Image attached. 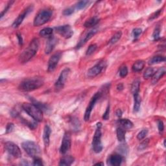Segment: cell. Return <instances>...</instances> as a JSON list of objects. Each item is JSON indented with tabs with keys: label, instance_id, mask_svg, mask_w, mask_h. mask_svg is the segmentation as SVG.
Returning <instances> with one entry per match:
<instances>
[{
	"label": "cell",
	"instance_id": "cell-1",
	"mask_svg": "<svg viewBox=\"0 0 166 166\" xmlns=\"http://www.w3.org/2000/svg\"><path fill=\"white\" fill-rule=\"evenodd\" d=\"M39 48V40L38 38H34L30 42L27 47L19 55V61L24 64L30 61L36 55Z\"/></svg>",
	"mask_w": 166,
	"mask_h": 166
},
{
	"label": "cell",
	"instance_id": "cell-2",
	"mask_svg": "<svg viewBox=\"0 0 166 166\" xmlns=\"http://www.w3.org/2000/svg\"><path fill=\"white\" fill-rule=\"evenodd\" d=\"M43 85V80L40 77H33L22 81L18 86V89L23 92H31L38 89Z\"/></svg>",
	"mask_w": 166,
	"mask_h": 166
},
{
	"label": "cell",
	"instance_id": "cell-3",
	"mask_svg": "<svg viewBox=\"0 0 166 166\" xmlns=\"http://www.w3.org/2000/svg\"><path fill=\"white\" fill-rule=\"evenodd\" d=\"M23 110L30 116L36 122H40L43 119V111L33 103L25 102L22 106Z\"/></svg>",
	"mask_w": 166,
	"mask_h": 166
},
{
	"label": "cell",
	"instance_id": "cell-4",
	"mask_svg": "<svg viewBox=\"0 0 166 166\" xmlns=\"http://www.w3.org/2000/svg\"><path fill=\"white\" fill-rule=\"evenodd\" d=\"M53 14V11L50 9L42 10L39 12L34 19L33 25L36 27L41 26L47 23L51 19Z\"/></svg>",
	"mask_w": 166,
	"mask_h": 166
},
{
	"label": "cell",
	"instance_id": "cell-5",
	"mask_svg": "<svg viewBox=\"0 0 166 166\" xmlns=\"http://www.w3.org/2000/svg\"><path fill=\"white\" fill-rule=\"evenodd\" d=\"M101 123H97V128L92 140V147L95 153H99L102 150V145L101 143Z\"/></svg>",
	"mask_w": 166,
	"mask_h": 166
},
{
	"label": "cell",
	"instance_id": "cell-6",
	"mask_svg": "<svg viewBox=\"0 0 166 166\" xmlns=\"http://www.w3.org/2000/svg\"><path fill=\"white\" fill-rule=\"evenodd\" d=\"M22 147L27 154L32 158H35L40 153V149L38 145L32 141H24L22 144Z\"/></svg>",
	"mask_w": 166,
	"mask_h": 166
},
{
	"label": "cell",
	"instance_id": "cell-7",
	"mask_svg": "<svg viewBox=\"0 0 166 166\" xmlns=\"http://www.w3.org/2000/svg\"><path fill=\"white\" fill-rule=\"evenodd\" d=\"M101 95H102V92H98L95 93V94L94 95V96L92 97V99L89 102V105H88V106H87V108L85 111V113L84 119L85 121H89L92 109H94L96 102L101 98Z\"/></svg>",
	"mask_w": 166,
	"mask_h": 166
},
{
	"label": "cell",
	"instance_id": "cell-8",
	"mask_svg": "<svg viewBox=\"0 0 166 166\" xmlns=\"http://www.w3.org/2000/svg\"><path fill=\"white\" fill-rule=\"evenodd\" d=\"M70 73V70L67 67L64 68V69L61 71L59 77H58V79H57L55 84V90L57 91H59L60 90L62 89L63 88H64L65 82L67 79V77L69 75Z\"/></svg>",
	"mask_w": 166,
	"mask_h": 166
},
{
	"label": "cell",
	"instance_id": "cell-9",
	"mask_svg": "<svg viewBox=\"0 0 166 166\" xmlns=\"http://www.w3.org/2000/svg\"><path fill=\"white\" fill-rule=\"evenodd\" d=\"M5 148L7 152L12 155L13 157L18 158H20L22 156V152L21 150L19 149L18 146L11 141H7L5 144Z\"/></svg>",
	"mask_w": 166,
	"mask_h": 166
},
{
	"label": "cell",
	"instance_id": "cell-10",
	"mask_svg": "<svg viewBox=\"0 0 166 166\" xmlns=\"http://www.w3.org/2000/svg\"><path fill=\"white\" fill-rule=\"evenodd\" d=\"M105 67L106 63L105 62H99L95 66L90 68L87 72V76L90 78H94L100 74Z\"/></svg>",
	"mask_w": 166,
	"mask_h": 166
},
{
	"label": "cell",
	"instance_id": "cell-11",
	"mask_svg": "<svg viewBox=\"0 0 166 166\" xmlns=\"http://www.w3.org/2000/svg\"><path fill=\"white\" fill-rule=\"evenodd\" d=\"M71 134L70 133H66L64 135V137L62 138V141L60 148V152L62 154H65L67 153L68 150H70L71 147Z\"/></svg>",
	"mask_w": 166,
	"mask_h": 166
},
{
	"label": "cell",
	"instance_id": "cell-12",
	"mask_svg": "<svg viewBox=\"0 0 166 166\" xmlns=\"http://www.w3.org/2000/svg\"><path fill=\"white\" fill-rule=\"evenodd\" d=\"M57 33L64 38L67 39L71 38L74 35V31L70 25H64L61 26L56 27L55 28Z\"/></svg>",
	"mask_w": 166,
	"mask_h": 166
},
{
	"label": "cell",
	"instance_id": "cell-13",
	"mask_svg": "<svg viewBox=\"0 0 166 166\" xmlns=\"http://www.w3.org/2000/svg\"><path fill=\"white\" fill-rule=\"evenodd\" d=\"M61 56H62V53L58 51L55 53V54H53L51 57L50 60H49L48 66H47V71L49 72H52L55 70L58 63L61 59Z\"/></svg>",
	"mask_w": 166,
	"mask_h": 166
},
{
	"label": "cell",
	"instance_id": "cell-14",
	"mask_svg": "<svg viewBox=\"0 0 166 166\" xmlns=\"http://www.w3.org/2000/svg\"><path fill=\"white\" fill-rule=\"evenodd\" d=\"M33 6H29L28 7L26 10H24V11L19 14L18 17L15 19V21L12 23V27L13 28H17L22 23L23 19L27 16V14H29L31 12L33 11Z\"/></svg>",
	"mask_w": 166,
	"mask_h": 166
},
{
	"label": "cell",
	"instance_id": "cell-15",
	"mask_svg": "<svg viewBox=\"0 0 166 166\" xmlns=\"http://www.w3.org/2000/svg\"><path fill=\"white\" fill-rule=\"evenodd\" d=\"M98 32V29L97 28H94V29H92V30L90 31H89L88 33L86 35L83 37L81 40L79 42V43H77V49H79L81 48L82 46H84L85 43L88 41L90 40V39L94 36L95 34Z\"/></svg>",
	"mask_w": 166,
	"mask_h": 166
},
{
	"label": "cell",
	"instance_id": "cell-16",
	"mask_svg": "<svg viewBox=\"0 0 166 166\" xmlns=\"http://www.w3.org/2000/svg\"><path fill=\"white\" fill-rule=\"evenodd\" d=\"M123 158L119 154L110 155L107 159V164L112 166H119L121 164Z\"/></svg>",
	"mask_w": 166,
	"mask_h": 166
},
{
	"label": "cell",
	"instance_id": "cell-17",
	"mask_svg": "<svg viewBox=\"0 0 166 166\" xmlns=\"http://www.w3.org/2000/svg\"><path fill=\"white\" fill-rule=\"evenodd\" d=\"M57 43V40L53 36L48 38V40L46 43V48H45V53L46 54H50V53L53 50Z\"/></svg>",
	"mask_w": 166,
	"mask_h": 166
},
{
	"label": "cell",
	"instance_id": "cell-18",
	"mask_svg": "<svg viewBox=\"0 0 166 166\" xmlns=\"http://www.w3.org/2000/svg\"><path fill=\"white\" fill-rule=\"evenodd\" d=\"M51 133V128L48 125H46L43 129V140L46 147H47L50 145V138Z\"/></svg>",
	"mask_w": 166,
	"mask_h": 166
},
{
	"label": "cell",
	"instance_id": "cell-19",
	"mask_svg": "<svg viewBox=\"0 0 166 166\" xmlns=\"http://www.w3.org/2000/svg\"><path fill=\"white\" fill-rule=\"evenodd\" d=\"M165 74V67H160L159 69L154 72V74L152 77L153 84H156L157 82L162 78Z\"/></svg>",
	"mask_w": 166,
	"mask_h": 166
},
{
	"label": "cell",
	"instance_id": "cell-20",
	"mask_svg": "<svg viewBox=\"0 0 166 166\" xmlns=\"http://www.w3.org/2000/svg\"><path fill=\"white\" fill-rule=\"evenodd\" d=\"M74 162V158L71 157V156H64L63 157L59 162L58 165H66L69 166L71 165Z\"/></svg>",
	"mask_w": 166,
	"mask_h": 166
},
{
	"label": "cell",
	"instance_id": "cell-21",
	"mask_svg": "<svg viewBox=\"0 0 166 166\" xmlns=\"http://www.w3.org/2000/svg\"><path fill=\"white\" fill-rule=\"evenodd\" d=\"M99 20H100V19L99 18H97L96 16L92 17V18H90L89 19H88L87 21H86V22L84 24V26L86 28H90V27H95V26L97 25V23L99 22Z\"/></svg>",
	"mask_w": 166,
	"mask_h": 166
},
{
	"label": "cell",
	"instance_id": "cell-22",
	"mask_svg": "<svg viewBox=\"0 0 166 166\" xmlns=\"http://www.w3.org/2000/svg\"><path fill=\"white\" fill-rule=\"evenodd\" d=\"M119 123L124 129H130L133 127V122L128 119H119Z\"/></svg>",
	"mask_w": 166,
	"mask_h": 166
},
{
	"label": "cell",
	"instance_id": "cell-23",
	"mask_svg": "<svg viewBox=\"0 0 166 166\" xmlns=\"http://www.w3.org/2000/svg\"><path fill=\"white\" fill-rule=\"evenodd\" d=\"M141 97L138 94H136L134 95V112H138L141 107Z\"/></svg>",
	"mask_w": 166,
	"mask_h": 166
},
{
	"label": "cell",
	"instance_id": "cell-24",
	"mask_svg": "<svg viewBox=\"0 0 166 166\" xmlns=\"http://www.w3.org/2000/svg\"><path fill=\"white\" fill-rule=\"evenodd\" d=\"M145 66V62L143 61H138L134 63V64L132 67L133 71L134 72H139L141 71L144 69Z\"/></svg>",
	"mask_w": 166,
	"mask_h": 166
},
{
	"label": "cell",
	"instance_id": "cell-25",
	"mask_svg": "<svg viewBox=\"0 0 166 166\" xmlns=\"http://www.w3.org/2000/svg\"><path fill=\"white\" fill-rule=\"evenodd\" d=\"M125 130L123 127H118L116 130L117 138L119 142H124L125 140Z\"/></svg>",
	"mask_w": 166,
	"mask_h": 166
},
{
	"label": "cell",
	"instance_id": "cell-26",
	"mask_svg": "<svg viewBox=\"0 0 166 166\" xmlns=\"http://www.w3.org/2000/svg\"><path fill=\"white\" fill-rule=\"evenodd\" d=\"M53 29L51 27H46L40 31V35L44 38H50L53 36Z\"/></svg>",
	"mask_w": 166,
	"mask_h": 166
},
{
	"label": "cell",
	"instance_id": "cell-27",
	"mask_svg": "<svg viewBox=\"0 0 166 166\" xmlns=\"http://www.w3.org/2000/svg\"><path fill=\"white\" fill-rule=\"evenodd\" d=\"M140 82L139 80H135L131 86V92L134 95L138 94L140 92Z\"/></svg>",
	"mask_w": 166,
	"mask_h": 166
},
{
	"label": "cell",
	"instance_id": "cell-28",
	"mask_svg": "<svg viewBox=\"0 0 166 166\" xmlns=\"http://www.w3.org/2000/svg\"><path fill=\"white\" fill-rule=\"evenodd\" d=\"M165 61V58L164 57L158 55V56H155L151 58V59L149 61V64L153 65V64H158V63H160Z\"/></svg>",
	"mask_w": 166,
	"mask_h": 166
},
{
	"label": "cell",
	"instance_id": "cell-29",
	"mask_svg": "<svg viewBox=\"0 0 166 166\" xmlns=\"http://www.w3.org/2000/svg\"><path fill=\"white\" fill-rule=\"evenodd\" d=\"M155 72V70L153 67H147V69L145 70L144 74V78L145 79H149L150 78H152Z\"/></svg>",
	"mask_w": 166,
	"mask_h": 166
},
{
	"label": "cell",
	"instance_id": "cell-30",
	"mask_svg": "<svg viewBox=\"0 0 166 166\" xmlns=\"http://www.w3.org/2000/svg\"><path fill=\"white\" fill-rule=\"evenodd\" d=\"M121 36H122V32L121 31L117 32L110 40V41H109L110 44H114V43L118 42L119 39L121 38Z\"/></svg>",
	"mask_w": 166,
	"mask_h": 166
},
{
	"label": "cell",
	"instance_id": "cell-31",
	"mask_svg": "<svg viewBox=\"0 0 166 166\" xmlns=\"http://www.w3.org/2000/svg\"><path fill=\"white\" fill-rule=\"evenodd\" d=\"M97 46L96 44H95V43H94V44H91L88 48L86 50V55L87 56H89V55H92L93 53H94L95 50H97Z\"/></svg>",
	"mask_w": 166,
	"mask_h": 166
},
{
	"label": "cell",
	"instance_id": "cell-32",
	"mask_svg": "<svg viewBox=\"0 0 166 166\" xmlns=\"http://www.w3.org/2000/svg\"><path fill=\"white\" fill-rule=\"evenodd\" d=\"M148 134V130L147 129H143L142 130H141L140 133L137 135V138L139 140H142L144 139L146 136Z\"/></svg>",
	"mask_w": 166,
	"mask_h": 166
},
{
	"label": "cell",
	"instance_id": "cell-33",
	"mask_svg": "<svg viewBox=\"0 0 166 166\" xmlns=\"http://www.w3.org/2000/svg\"><path fill=\"white\" fill-rule=\"evenodd\" d=\"M149 143V139L145 140L144 141H143L142 142H141L140 144V145L138 146V150H143L145 149L147 147Z\"/></svg>",
	"mask_w": 166,
	"mask_h": 166
},
{
	"label": "cell",
	"instance_id": "cell-34",
	"mask_svg": "<svg viewBox=\"0 0 166 166\" xmlns=\"http://www.w3.org/2000/svg\"><path fill=\"white\" fill-rule=\"evenodd\" d=\"M88 3H89L88 1H80L76 4V8L78 10L83 9L87 6V5Z\"/></svg>",
	"mask_w": 166,
	"mask_h": 166
},
{
	"label": "cell",
	"instance_id": "cell-35",
	"mask_svg": "<svg viewBox=\"0 0 166 166\" xmlns=\"http://www.w3.org/2000/svg\"><path fill=\"white\" fill-rule=\"evenodd\" d=\"M128 74V68L126 66H121L119 70V75L121 77H125Z\"/></svg>",
	"mask_w": 166,
	"mask_h": 166
},
{
	"label": "cell",
	"instance_id": "cell-36",
	"mask_svg": "<svg viewBox=\"0 0 166 166\" xmlns=\"http://www.w3.org/2000/svg\"><path fill=\"white\" fill-rule=\"evenodd\" d=\"M163 9H159L157 11H156L155 12H154L153 14H152L150 15V18H149V20H153V19L157 18L158 17H159V16L161 14V13L162 12Z\"/></svg>",
	"mask_w": 166,
	"mask_h": 166
},
{
	"label": "cell",
	"instance_id": "cell-37",
	"mask_svg": "<svg viewBox=\"0 0 166 166\" xmlns=\"http://www.w3.org/2000/svg\"><path fill=\"white\" fill-rule=\"evenodd\" d=\"M13 3H14L13 1H12V2H9L8 3V4L7 5V6L5 7V8L4 9L3 11L2 12V13H1V16H0V18H1V19L3 17V16L5 15V14L7 13V12L9 11V9H10V7H11L12 4Z\"/></svg>",
	"mask_w": 166,
	"mask_h": 166
},
{
	"label": "cell",
	"instance_id": "cell-38",
	"mask_svg": "<svg viewBox=\"0 0 166 166\" xmlns=\"http://www.w3.org/2000/svg\"><path fill=\"white\" fill-rule=\"evenodd\" d=\"M160 29L159 27H157L154 29V31L153 32V36L155 40H157L160 38Z\"/></svg>",
	"mask_w": 166,
	"mask_h": 166
},
{
	"label": "cell",
	"instance_id": "cell-39",
	"mask_svg": "<svg viewBox=\"0 0 166 166\" xmlns=\"http://www.w3.org/2000/svg\"><path fill=\"white\" fill-rule=\"evenodd\" d=\"M141 33H142V29H140V28H136L134 29L133 31V36L135 38H137Z\"/></svg>",
	"mask_w": 166,
	"mask_h": 166
},
{
	"label": "cell",
	"instance_id": "cell-40",
	"mask_svg": "<svg viewBox=\"0 0 166 166\" xmlns=\"http://www.w3.org/2000/svg\"><path fill=\"white\" fill-rule=\"evenodd\" d=\"M74 12V9L71 7H70L65 9L64 11H63V14H64V16H70Z\"/></svg>",
	"mask_w": 166,
	"mask_h": 166
},
{
	"label": "cell",
	"instance_id": "cell-41",
	"mask_svg": "<svg viewBox=\"0 0 166 166\" xmlns=\"http://www.w3.org/2000/svg\"><path fill=\"white\" fill-rule=\"evenodd\" d=\"M110 116V105H109L106 109V111L102 116V119L104 120H108Z\"/></svg>",
	"mask_w": 166,
	"mask_h": 166
},
{
	"label": "cell",
	"instance_id": "cell-42",
	"mask_svg": "<svg viewBox=\"0 0 166 166\" xmlns=\"http://www.w3.org/2000/svg\"><path fill=\"white\" fill-rule=\"evenodd\" d=\"M33 165H43V164L42 159L40 158L39 157H36L35 158H34Z\"/></svg>",
	"mask_w": 166,
	"mask_h": 166
},
{
	"label": "cell",
	"instance_id": "cell-43",
	"mask_svg": "<svg viewBox=\"0 0 166 166\" xmlns=\"http://www.w3.org/2000/svg\"><path fill=\"white\" fill-rule=\"evenodd\" d=\"M157 124H158V129L160 133H162L164 129V125L163 121L162 120H158L157 121Z\"/></svg>",
	"mask_w": 166,
	"mask_h": 166
},
{
	"label": "cell",
	"instance_id": "cell-44",
	"mask_svg": "<svg viewBox=\"0 0 166 166\" xmlns=\"http://www.w3.org/2000/svg\"><path fill=\"white\" fill-rule=\"evenodd\" d=\"M14 128V125L12 123H8L6 126V133H11V132H12Z\"/></svg>",
	"mask_w": 166,
	"mask_h": 166
},
{
	"label": "cell",
	"instance_id": "cell-45",
	"mask_svg": "<svg viewBox=\"0 0 166 166\" xmlns=\"http://www.w3.org/2000/svg\"><path fill=\"white\" fill-rule=\"evenodd\" d=\"M17 38H18V43H19V46H22L23 45V38H22V36L20 34H19V33L17 34Z\"/></svg>",
	"mask_w": 166,
	"mask_h": 166
},
{
	"label": "cell",
	"instance_id": "cell-46",
	"mask_svg": "<svg viewBox=\"0 0 166 166\" xmlns=\"http://www.w3.org/2000/svg\"><path fill=\"white\" fill-rule=\"evenodd\" d=\"M116 116H118V118H121V117L122 116V114H123V112H122L121 109H118L116 110Z\"/></svg>",
	"mask_w": 166,
	"mask_h": 166
},
{
	"label": "cell",
	"instance_id": "cell-47",
	"mask_svg": "<svg viewBox=\"0 0 166 166\" xmlns=\"http://www.w3.org/2000/svg\"><path fill=\"white\" fill-rule=\"evenodd\" d=\"M117 88H118V90H122L123 88V85H122V84H119L118 85V86H117Z\"/></svg>",
	"mask_w": 166,
	"mask_h": 166
},
{
	"label": "cell",
	"instance_id": "cell-48",
	"mask_svg": "<svg viewBox=\"0 0 166 166\" xmlns=\"http://www.w3.org/2000/svg\"><path fill=\"white\" fill-rule=\"evenodd\" d=\"M95 165H104V163L102 162H99V163H97L95 164Z\"/></svg>",
	"mask_w": 166,
	"mask_h": 166
}]
</instances>
